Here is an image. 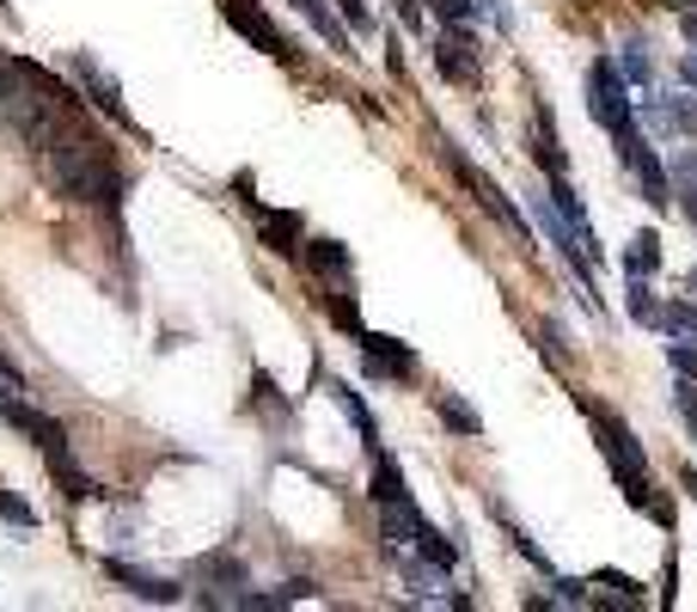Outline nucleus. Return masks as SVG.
<instances>
[{"instance_id": "1", "label": "nucleus", "mask_w": 697, "mask_h": 612, "mask_svg": "<svg viewBox=\"0 0 697 612\" xmlns=\"http://www.w3.org/2000/svg\"><path fill=\"white\" fill-rule=\"evenodd\" d=\"M43 172H50V184L62 190V197L74 202H93V209H110V202L123 197V172H117V154H110L98 135L80 129V117L67 123V129L50 135V147H43Z\"/></svg>"}, {"instance_id": "2", "label": "nucleus", "mask_w": 697, "mask_h": 612, "mask_svg": "<svg viewBox=\"0 0 697 612\" xmlns=\"http://www.w3.org/2000/svg\"><path fill=\"white\" fill-rule=\"evenodd\" d=\"M588 423H593V435H600V453H605V466H612V478H619L624 503H631V508H643V515H648V503H655V484H648L643 441H636V435H631V429H624L612 411H600V404H588Z\"/></svg>"}, {"instance_id": "3", "label": "nucleus", "mask_w": 697, "mask_h": 612, "mask_svg": "<svg viewBox=\"0 0 697 612\" xmlns=\"http://www.w3.org/2000/svg\"><path fill=\"white\" fill-rule=\"evenodd\" d=\"M612 147H619V160L636 172V184H643V202L655 214H667L673 209V178L661 172V160H655V147L643 141V129L636 123H624V129H612Z\"/></svg>"}, {"instance_id": "4", "label": "nucleus", "mask_w": 697, "mask_h": 612, "mask_svg": "<svg viewBox=\"0 0 697 612\" xmlns=\"http://www.w3.org/2000/svg\"><path fill=\"white\" fill-rule=\"evenodd\" d=\"M441 154H447L453 178H460V184H465V190H472V197H477V202H484V209H489V214H496V221H501V226H508L514 240H520V245H527V252H532V226H527V214H520V209H514V202H508V190H501V184H496V178H489V172H477V166H472V160H465L460 147H441Z\"/></svg>"}, {"instance_id": "5", "label": "nucleus", "mask_w": 697, "mask_h": 612, "mask_svg": "<svg viewBox=\"0 0 697 612\" xmlns=\"http://www.w3.org/2000/svg\"><path fill=\"white\" fill-rule=\"evenodd\" d=\"M588 110H593V123H600L605 135L624 129V123H636V105H631V93H624V74H619L612 55H600V62L588 67Z\"/></svg>"}, {"instance_id": "6", "label": "nucleus", "mask_w": 697, "mask_h": 612, "mask_svg": "<svg viewBox=\"0 0 697 612\" xmlns=\"http://www.w3.org/2000/svg\"><path fill=\"white\" fill-rule=\"evenodd\" d=\"M221 13H226V25L239 31V38L251 43V50H264V55H276V62H294V43L276 31V19L257 7V0H221Z\"/></svg>"}, {"instance_id": "7", "label": "nucleus", "mask_w": 697, "mask_h": 612, "mask_svg": "<svg viewBox=\"0 0 697 612\" xmlns=\"http://www.w3.org/2000/svg\"><path fill=\"white\" fill-rule=\"evenodd\" d=\"M356 344H361V368H368L373 380H410V373H416V349L398 344V337H380V331L361 325Z\"/></svg>"}, {"instance_id": "8", "label": "nucleus", "mask_w": 697, "mask_h": 612, "mask_svg": "<svg viewBox=\"0 0 697 612\" xmlns=\"http://www.w3.org/2000/svg\"><path fill=\"white\" fill-rule=\"evenodd\" d=\"M434 62H441V74L460 86L477 81V50H472V25H447V38L434 43Z\"/></svg>"}, {"instance_id": "9", "label": "nucleus", "mask_w": 697, "mask_h": 612, "mask_svg": "<svg viewBox=\"0 0 697 612\" xmlns=\"http://www.w3.org/2000/svg\"><path fill=\"white\" fill-rule=\"evenodd\" d=\"M532 160H539L545 178H569V160H563V141H557V123L551 110H532Z\"/></svg>"}, {"instance_id": "10", "label": "nucleus", "mask_w": 697, "mask_h": 612, "mask_svg": "<svg viewBox=\"0 0 697 612\" xmlns=\"http://www.w3.org/2000/svg\"><path fill=\"white\" fill-rule=\"evenodd\" d=\"M110 582L117 588H129V594H141V600H178V582H166V576H147V570H135V563H117L110 558Z\"/></svg>"}, {"instance_id": "11", "label": "nucleus", "mask_w": 697, "mask_h": 612, "mask_svg": "<svg viewBox=\"0 0 697 612\" xmlns=\"http://www.w3.org/2000/svg\"><path fill=\"white\" fill-rule=\"evenodd\" d=\"M373 503H410V484L386 447H373Z\"/></svg>"}, {"instance_id": "12", "label": "nucleus", "mask_w": 697, "mask_h": 612, "mask_svg": "<svg viewBox=\"0 0 697 612\" xmlns=\"http://www.w3.org/2000/svg\"><path fill=\"white\" fill-rule=\"evenodd\" d=\"M74 67H80V81L93 86L98 110H105V117H117V123H123V93H117V86H110V81H105V67H98V62H93V55H74Z\"/></svg>"}, {"instance_id": "13", "label": "nucleus", "mask_w": 697, "mask_h": 612, "mask_svg": "<svg viewBox=\"0 0 697 612\" xmlns=\"http://www.w3.org/2000/svg\"><path fill=\"white\" fill-rule=\"evenodd\" d=\"M294 7H300V19H313V31H318V38H325L337 55H356V50H349V31L337 25V13H330L325 0H294Z\"/></svg>"}, {"instance_id": "14", "label": "nucleus", "mask_w": 697, "mask_h": 612, "mask_svg": "<svg viewBox=\"0 0 697 612\" xmlns=\"http://www.w3.org/2000/svg\"><path fill=\"white\" fill-rule=\"evenodd\" d=\"M661 270V240H655V226H643L631 240V252H624V276H655Z\"/></svg>"}, {"instance_id": "15", "label": "nucleus", "mask_w": 697, "mask_h": 612, "mask_svg": "<svg viewBox=\"0 0 697 612\" xmlns=\"http://www.w3.org/2000/svg\"><path fill=\"white\" fill-rule=\"evenodd\" d=\"M264 245L282 257L300 252V214H264Z\"/></svg>"}, {"instance_id": "16", "label": "nucleus", "mask_w": 697, "mask_h": 612, "mask_svg": "<svg viewBox=\"0 0 697 612\" xmlns=\"http://www.w3.org/2000/svg\"><path fill=\"white\" fill-rule=\"evenodd\" d=\"M330 399H337V404H342V411H349V423H356V429H361V441H368V453H373V447H380V429H373L368 404H361V399H356V392L342 387V380H330Z\"/></svg>"}, {"instance_id": "17", "label": "nucleus", "mask_w": 697, "mask_h": 612, "mask_svg": "<svg viewBox=\"0 0 697 612\" xmlns=\"http://www.w3.org/2000/svg\"><path fill=\"white\" fill-rule=\"evenodd\" d=\"M434 411H441V423H447L453 435H477V429H484V423H477V411H472V404H465V399H453V392H434Z\"/></svg>"}, {"instance_id": "18", "label": "nucleus", "mask_w": 697, "mask_h": 612, "mask_svg": "<svg viewBox=\"0 0 697 612\" xmlns=\"http://www.w3.org/2000/svg\"><path fill=\"white\" fill-rule=\"evenodd\" d=\"M306 264H313L318 270V276H349V252H342V245L337 240H313V245H306Z\"/></svg>"}, {"instance_id": "19", "label": "nucleus", "mask_w": 697, "mask_h": 612, "mask_svg": "<svg viewBox=\"0 0 697 612\" xmlns=\"http://www.w3.org/2000/svg\"><path fill=\"white\" fill-rule=\"evenodd\" d=\"M416 558H422V563H434V570H453V558H460V551H453L447 539H441V532H434L429 520H422V527H416Z\"/></svg>"}, {"instance_id": "20", "label": "nucleus", "mask_w": 697, "mask_h": 612, "mask_svg": "<svg viewBox=\"0 0 697 612\" xmlns=\"http://www.w3.org/2000/svg\"><path fill=\"white\" fill-rule=\"evenodd\" d=\"M661 331L667 337H697V306L691 300H667L661 306Z\"/></svg>"}, {"instance_id": "21", "label": "nucleus", "mask_w": 697, "mask_h": 612, "mask_svg": "<svg viewBox=\"0 0 697 612\" xmlns=\"http://www.w3.org/2000/svg\"><path fill=\"white\" fill-rule=\"evenodd\" d=\"M429 13L441 19V25H472V19H477V0H429Z\"/></svg>"}, {"instance_id": "22", "label": "nucleus", "mask_w": 697, "mask_h": 612, "mask_svg": "<svg viewBox=\"0 0 697 612\" xmlns=\"http://www.w3.org/2000/svg\"><path fill=\"white\" fill-rule=\"evenodd\" d=\"M325 313H330V319H337V325H342V331H349V337L361 331V319H356V300H349V294H342V288H337V294H325Z\"/></svg>"}, {"instance_id": "23", "label": "nucleus", "mask_w": 697, "mask_h": 612, "mask_svg": "<svg viewBox=\"0 0 697 612\" xmlns=\"http://www.w3.org/2000/svg\"><path fill=\"white\" fill-rule=\"evenodd\" d=\"M619 74L636 86V93H648V55H643V50H624V55H619Z\"/></svg>"}, {"instance_id": "24", "label": "nucleus", "mask_w": 697, "mask_h": 612, "mask_svg": "<svg viewBox=\"0 0 697 612\" xmlns=\"http://www.w3.org/2000/svg\"><path fill=\"white\" fill-rule=\"evenodd\" d=\"M631 313H636L643 325H661V306H655V294L643 288V276H631Z\"/></svg>"}, {"instance_id": "25", "label": "nucleus", "mask_w": 697, "mask_h": 612, "mask_svg": "<svg viewBox=\"0 0 697 612\" xmlns=\"http://www.w3.org/2000/svg\"><path fill=\"white\" fill-rule=\"evenodd\" d=\"M0 520H13V527H38V515H31L13 490H0Z\"/></svg>"}, {"instance_id": "26", "label": "nucleus", "mask_w": 697, "mask_h": 612, "mask_svg": "<svg viewBox=\"0 0 697 612\" xmlns=\"http://www.w3.org/2000/svg\"><path fill=\"white\" fill-rule=\"evenodd\" d=\"M337 13H342V25H356V31H373V13H368V0H337Z\"/></svg>"}, {"instance_id": "27", "label": "nucleus", "mask_w": 697, "mask_h": 612, "mask_svg": "<svg viewBox=\"0 0 697 612\" xmlns=\"http://www.w3.org/2000/svg\"><path fill=\"white\" fill-rule=\"evenodd\" d=\"M667 361L691 380V373H697V337H691V344H667Z\"/></svg>"}, {"instance_id": "28", "label": "nucleus", "mask_w": 697, "mask_h": 612, "mask_svg": "<svg viewBox=\"0 0 697 612\" xmlns=\"http://www.w3.org/2000/svg\"><path fill=\"white\" fill-rule=\"evenodd\" d=\"M551 588H557V594H551L557 606H588V588H581V582H569V576H557Z\"/></svg>"}, {"instance_id": "29", "label": "nucleus", "mask_w": 697, "mask_h": 612, "mask_svg": "<svg viewBox=\"0 0 697 612\" xmlns=\"http://www.w3.org/2000/svg\"><path fill=\"white\" fill-rule=\"evenodd\" d=\"M392 7H398V19H404L410 31H422V0H392Z\"/></svg>"}, {"instance_id": "30", "label": "nucleus", "mask_w": 697, "mask_h": 612, "mask_svg": "<svg viewBox=\"0 0 697 612\" xmlns=\"http://www.w3.org/2000/svg\"><path fill=\"white\" fill-rule=\"evenodd\" d=\"M13 86H19V62H7V55H0V98L13 93Z\"/></svg>"}, {"instance_id": "31", "label": "nucleus", "mask_w": 697, "mask_h": 612, "mask_svg": "<svg viewBox=\"0 0 697 612\" xmlns=\"http://www.w3.org/2000/svg\"><path fill=\"white\" fill-rule=\"evenodd\" d=\"M679 31H685V43L697 50V7H685V13H679Z\"/></svg>"}, {"instance_id": "32", "label": "nucleus", "mask_w": 697, "mask_h": 612, "mask_svg": "<svg viewBox=\"0 0 697 612\" xmlns=\"http://www.w3.org/2000/svg\"><path fill=\"white\" fill-rule=\"evenodd\" d=\"M679 81L697 86V55H679Z\"/></svg>"}, {"instance_id": "33", "label": "nucleus", "mask_w": 697, "mask_h": 612, "mask_svg": "<svg viewBox=\"0 0 697 612\" xmlns=\"http://www.w3.org/2000/svg\"><path fill=\"white\" fill-rule=\"evenodd\" d=\"M661 7H673V13H685V7H697V0H661Z\"/></svg>"}, {"instance_id": "34", "label": "nucleus", "mask_w": 697, "mask_h": 612, "mask_svg": "<svg viewBox=\"0 0 697 612\" xmlns=\"http://www.w3.org/2000/svg\"><path fill=\"white\" fill-rule=\"evenodd\" d=\"M685 490H691V496H697V472H691V466H685Z\"/></svg>"}, {"instance_id": "35", "label": "nucleus", "mask_w": 697, "mask_h": 612, "mask_svg": "<svg viewBox=\"0 0 697 612\" xmlns=\"http://www.w3.org/2000/svg\"><path fill=\"white\" fill-rule=\"evenodd\" d=\"M691 294H697V276H691Z\"/></svg>"}, {"instance_id": "36", "label": "nucleus", "mask_w": 697, "mask_h": 612, "mask_svg": "<svg viewBox=\"0 0 697 612\" xmlns=\"http://www.w3.org/2000/svg\"><path fill=\"white\" fill-rule=\"evenodd\" d=\"M691 166H697V160H691Z\"/></svg>"}]
</instances>
